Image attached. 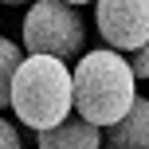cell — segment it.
I'll return each instance as SVG.
<instances>
[{
    "instance_id": "1",
    "label": "cell",
    "mask_w": 149,
    "mask_h": 149,
    "mask_svg": "<svg viewBox=\"0 0 149 149\" xmlns=\"http://www.w3.org/2000/svg\"><path fill=\"white\" fill-rule=\"evenodd\" d=\"M137 94H141L137 79L122 51L94 47V51H82L74 59V71H71V114L74 118L106 130L130 114Z\"/></svg>"
},
{
    "instance_id": "2",
    "label": "cell",
    "mask_w": 149,
    "mask_h": 149,
    "mask_svg": "<svg viewBox=\"0 0 149 149\" xmlns=\"http://www.w3.org/2000/svg\"><path fill=\"white\" fill-rule=\"evenodd\" d=\"M8 106L28 130H51L71 118V67L55 55H24L8 86Z\"/></svg>"
},
{
    "instance_id": "3",
    "label": "cell",
    "mask_w": 149,
    "mask_h": 149,
    "mask_svg": "<svg viewBox=\"0 0 149 149\" xmlns=\"http://www.w3.org/2000/svg\"><path fill=\"white\" fill-rule=\"evenodd\" d=\"M20 39L28 55H55L71 63L86 51V20L63 0H31L20 24Z\"/></svg>"
},
{
    "instance_id": "4",
    "label": "cell",
    "mask_w": 149,
    "mask_h": 149,
    "mask_svg": "<svg viewBox=\"0 0 149 149\" xmlns=\"http://www.w3.org/2000/svg\"><path fill=\"white\" fill-rule=\"evenodd\" d=\"M94 28L110 51H137L149 43V0H94Z\"/></svg>"
},
{
    "instance_id": "5",
    "label": "cell",
    "mask_w": 149,
    "mask_h": 149,
    "mask_svg": "<svg viewBox=\"0 0 149 149\" xmlns=\"http://www.w3.org/2000/svg\"><path fill=\"white\" fill-rule=\"evenodd\" d=\"M102 149H149V102L141 94L126 118L102 130Z\"/></svg>"
},
{
    "instance_id": "6",
    "label": "cell",
    "mask_w": 149,
    "mask_h": 149,
    "mask_svg": "<svg viewBox=\"0 0 149 149\" xmlns=\"http://www.w3.org/2000/svg\"><path fill=\"white\" fill-rule=\"evenodd\" d=\"M36 149H102V130L71 114L59 126L39 130L36 134Z\"/></svg>"
},
{
    "instance_id": "7",
    "label": "cell",
    "mask_w": 149,
    "mask_h": 149,
    "mask_svg": "<svg viewBox=\"0 0 149 149\" xmlns=\"http://www.w3.org/2000/svg\"><path fill=\"white\" fill-rule=\"evenodd\" d=\"M20 59H24V47L16 39L0 36V114L8 110V86H12V74L20 67Z\"/></svg>"
},
{
    "instance_id": "8",
    "label": "cell",
    "mask_w": 149,
    "mask_h": 149,
    "mask_svg": "<svg viewBox=\"0 0 149 149\" xmlns=\"http://www.w3.org/2000/svg\"><path fill=\"white\" fill-rule=\"evenodd\" d=\"M0 149H24L20 130H16V126H12V118H4V114H0Z\"/></svg>"
},
{
    "instance_id": "9",
    "label": "cell",
    "mask_w": 149,
    "mask_h": 149,
    "mask_svg": "<svg viewBox=\"0 0 149 149\" xmlns=\"http://www.w3.org/2000/svg\"><path fill=\"white\" fill-rule=\"evenodd\" d=\"M130 71H134V79L137 82H145L149 79V47H137V51H130Z\"/></svg>"
},
{
    "instance_id": "10",
    "label": "cell",
    "mask_w": 149,
    "mask_h": 149,
    "mask_svg": "<svg viewBox=\"0 0 149 149\" xmlns=\"http://www.w3.org/2000/svg\"><path fill=\"white\" fill-rule=\"evenodd\" d=\"M0 4H8V8H20V4H31V0H0Z\"/></svg>"
},
{
    "instance_id": "11",
    "label": "cell",
    "mask_w": 149,
    "mask_h": 149,
    "mask_svg": "<svg viewBox=\"0 0 149 149\" xmlns=\"http://www.w3.org/2000/svg\"><path fill=\"white\" fill-rule=\"evenodd\" d=\"M63 4H71V8H79V4H94V0H63Z\"/></svg>"
}]
</instances>
